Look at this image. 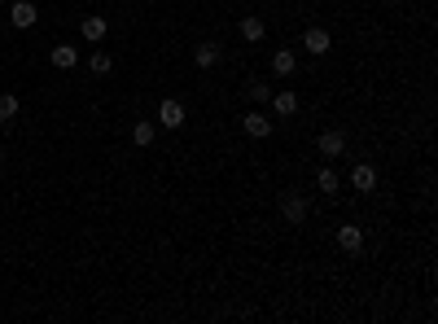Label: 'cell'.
<instances>
[{
	"mask_svg": "<svg viewBox=\"0 0 438 324\" xmlns=\"http://www.w3.org/2000/svg\"><path fill=\"white\" fill-rule=\"evenodd\" d=\"M316 184H320L324 193H337V189H342V180H337L333 167H320V171H316Z\"/></svg>",
	"mask_w": 438,
	"mask_h": 324,
	"instance_id": "obj_18",
	"label": "cell"
},
{
	"mask_svg": "<svg viewBox=\"0 0 438 324\" xmlns=\"http://www.w3.org/2000/svg\"><path fill=\"white\" fill-rule=\"evenodd\" d=\"M0 5H5V0H0Z\"/></svg>",
	"mask_w": 438,
	"mask_h": 324,
	"instance_id": "obj_21",
	"label": "cell"
},
{
	"mask_svg": "<svg viewBox=\"0 0 438 324\" xmlns=\"http://www.w3.org/2000/svg\"><path fill=\"white\" fill-rule=\"evenodd\" d=\"M241 127H246V136H254V140H268V136H272V119H268V115H258V110L241 119Z\"/></svg>",
	"mask_w": 438,
	"mask_h": 324,
	"instance_id": "obj_10",
	"label": "cell"
},
{
	"mask_svg": "<svg viewBox=\"0 0 438 324\" xmlns=\"http://www.w3.org/2000/svg\"><path fill=\"white\" fill-rule=\"evenodd\" d=\"M219 57H224V48H219L215 40H206V44L193 48V66H198V71H215V66H219Z\"/></svg>",
	"mask_w": 438,
	"mask_h": 324,
	"instance_id": "obj_5",
	"label": "cell"
},
{
	"mask_svg": "<svg viewBox=\"0 0 438 324\" xmlns=\"http://www.w3.org/2000/svg\"><path fill=\"white\" fill-rule=\"evenodd\" d=\"M302 48H307L312 57H324V53L333 48V36H329L324 27H307V36H302Z\"/></svg>",
	"mask_w": 438,
	"mask_h": 324,
	"instance_id": "obj_4",
	"label": "cell"
},
{
	"mask_svg": "<svg viewBox=\"0 0 438 324\" xmlns=\"http://www.w3.org/2000/svg\"><path fill=\"white\" fill-rule=\"evenodd\" d=\"M268 105H272V115L289 119V115H298V92H289V88H285V92H272Z\"/></svg>",
	"mask_w": 438,
	"mask_h": 324,
	"instance_id": "obj_9",
	"label": "cell"
},
{
	"mask_svg": "<svg viewBox=\"0 0 438 324\" xmlns=\"http://www.w3.org/2000/svg\"><path fill=\"white\" fill-rule=\"evenodd\" d=\"M154 136H158V127H154L149 119L132 123V145H140V149H149V145H154Z\"/></svg>",
	"mask_w": 438,
	"mask_h": 324,
	"instance_id": "obj_15",
	"label": "cell"
},
{
	"mask_svg": "<svg viewBox=\"0 0 438 324\" xmlns=\"http://www.w3.org/2000/svg\"><path fill=\"white\" fill-rule=\"evenodd\" d=\"M48 61H53L57 71H75V66H79V48H75V44H57L53 53H48Z\"/></svg>",
	"mask_w": 438,
	"mask_h": 324,
	"instance_id": "obj_11",
	"label": "cell"
},
{
	"mask_svg": "<svg viewBox=\"0 0 438 324\" xmlns=\"http://www.w3.org/2000/svg\"><path fill=\"white\" fill-rule=\"evenodd\" d=\"M13 119H18V96H13V92H0V123H13Z\"/></svg>",
	"mask_w": 438,
	"mask_h": 324,
	"instance_id": "obj_17",
	"label": "cell"
},
{
	"mask_svg": "<svg viewBox=\"0 0 438 324\" xmlns=\"http://www.w3.org/2000/svg\"><path fill=\"white\" fill-rule=\"evenodd\" d=\"M0 167H5V149H0Z\"/></svg>",
	"mask_w": 438,
	"mask_h": 324,
	"instance_id": "obj_20",
	"label": "cell"
},
{
	"mask_svg": "<svg viewBox=\"0 0 438 324\" xmlns=\"http://www.w3.org/2000/svg\"><path fill=\"white\" fill-rule=\"evenodd\" d=\"M88 71H92L96 79H105L110 71H115V57H110V53H101V48H96V53L88 57Z\"/></svg>",
	"mask_w": 438,
	"mask_h": 324,
	"instance_id": "obj_16",
	"label": "cell"
},
{
	"mask_svg": "<svg viewBox=\"0 0 438 324\" xmlns=\"http://www.w3.org/2000/svg\"><path fill=\"white\" fill-rule=\"evenodd\" d=\"M250 101L268 105V101H272V88H268V84H250Z\"/></svg>",
	"mask_w": 438,
	"mask_h": 324,
	"instance_id": "obj_19",
	"label": "cell"
},
{
	"mask_svg": "<svg viewBox=\"0 0 438 324\" xmlns=\"http://www.w3.org/2000/svg\"><path fill=\"white\" fill-rule=\"evenodd\" d=\"M307 210H312V206H307L302 193H281V219L285 223H294V228H298V223H307Z\"/></svg>",
	"mask_w": 438,
	"mask_h": 324,
	"instance_id": "obj_1",
	"label": "cell"
},
{
	"mask_svg": "<svg viewBox=\"0 0 438 324\" xmlns=\"http://www.w3.org/2000/svg\"><path fill=\"white\" fill-rule=\"evenodd\" d=\"M79 36H84L88 44H101V40L110 36V22L101 18V13H88V18H84V22H79Z\"/></svg>",
	"mask_w": 438,
	"mask_h": 324,
	"instance_id": "obj_7",
	"label": "cell"
},
{
	"mask_svg": "<svg viewBox=\"0 0 438 324\" xmlns=\"http://www.w3.org/2000/svg\"><path fill=\"white\" fill-rule=\"evenodd\" d=\"M316 149H320V158H342V154H346V132H342V127H329V132H320Z\"/></svg>",
	"mask_w": 438,
	"mask_h": 324,
	"instance_id": "obj_2",
	"label": "cell"
},
{
	"mask_svg": "<svg viewBox=\"0 0 438 324\" xmlns=\"http://www.w3.org/2000/svg\"><path fill=\"white\" fill-rule=\"evenodd\" d=\"M351 189H355V193H372V189H377V167L360 162V167L351 171Z\"/></svg>",
	"mask_w": 438,
	"mask_h": 324,
	"instance_id": "obj_8",
	"label": "cell"
},
{
	"mask_svg": "<svg viewBox=\"0 0 438 324\" xmlns=\"http://www.w3.org/2000/svg\"><path fill=\"white\" fill-rule=\"evenodd\" d=\"M337 246H342L346 254H360L364 250V233L355 228V223H342V228H337Z\"/></svg>",
	"mask_w": 438,
	"mask_h": 324,
	"instance_id": "obj_12",
	"label": "cell"
},
{
	"mask_svg": "<svg viewBox=\"0 0 438 324\" xmlns=\"http://www.w3.org/2000/svg\"><path fill=\"white\" fill-rule=\"evenodd\" d=\"M263 36H268V22H263V18H254V13H246V18H241V40L258 44Z\"/></svg>",
	"mask_w": 438,
	"mask_h": 324,
	"instance_id": "obj_13",
	"label": "cell"
},
{
	"mask_svg": "<svg viewBox=\"0 0 438 324\" xmlns=\"http://www.w3.org/2000/svg\"><path fill=\"white\" fill-rule=\"evenodd\" d=\"M294 66H298V57L289 53V48H277V53H272V75H294Z\"/></svg>",
	"mask_w": 438,
	"mask_h": 324,
	"instance_id": "obj_14",
	"label": "cell"
},
{
	"mask_svg": "<svg viewBox=\"0 0 438 324\" xmlns=\"http://www.w3.org/2000/svg\"><path fill=\"white\" fill-rule=\"evenodd\" d=\"M36 18H40L36 0H13V5H9V22L18 27V31H31V27H36Z\"/></svg>",
	"mask_w": 438,
	"mask_h": 324,
	"instance_id": "obj_3",
	"label": "cell"
},
{
	"mask_svg": "<svg viewBox=\"0 0 438 324\" xmlns=\"http://www.w3.org/2000/svg\"><path fill=\"white\" fill-rule=\"evenodd\" d=\"M158 123L167 127V132H175V127H184V105L175 101V96H167V101L158 105Z\"/></svg>",
	"mask_w": 438,
	"mask_h": 324,
	"instance_id": "obj_6",
	"label": "cell"
}]
</instances>
